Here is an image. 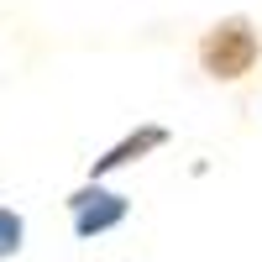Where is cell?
Returning a JSON list of instances; mask_svg holds the SVG:
<instances>
[{
    "label": "cell",
    "mask_w": 262,
    "mask_h": 262,
    "mask_svg": "<svg viewBox=\"0 0 262 262\" xmlns=\"http://www.w3.org/2000/svg\"><path fill=\"white\" fill-rule=\"evenodd\" d=\"M257 58H262V37H257V27L247 16H221L200 37V69L210 79H221V84L247 79L257 69Z\"/></svg>",
    "instance_id": "cell-1"
},
{
    "label": "cell",
    "mask_w": 262,
    "mask_h": 262,
    "mask_svg": "<svg viewBox=\"0 0 262 262\" xmlns=\"http://www.w3.org/2000/svg\"><path fill=\"white\" fill-rule=\"evenodd\" d=\"M69 215H74V236H84V242H95V236L116 231L126 215H131V200L121 189H105V184H84L69 194Z\"/></svg>",
    "instance_id": "cell-2"
},
{
    "label": "cell",
    "mask_w": 262,
    "mask_h": 262,
    "mask_svg": "<svg viewBox=\"0 0 262 262\" xmlns=\"http://www.w3.org/2000/svg\"><path fill=\"white\" fill-rule=\"evenodd\" d=\"M158 147H168V126H142V131H131V137H121L105 158H95L90 163V179L100 184L105 173H116V168H126V163H137V158H147V152H158Z\"/></svg>",
    "instance_id": "cell-3"
},
{
    "label": "cell",
    "mask_w": 262,
    "mask_h": 262,
    "mask_svg": "<svg viewBox=\"0 0 262 262\" xmlns=\"http://www.w3.org/2000/svg\"><path fill=\"white\" fill-rule=\"evenodd\" d=\"M21 242H27V221H21V210L0 205V262L16 257V252H21Z\"/></svg>",
    "instance_id": "cell-4"
}]
</instances>
